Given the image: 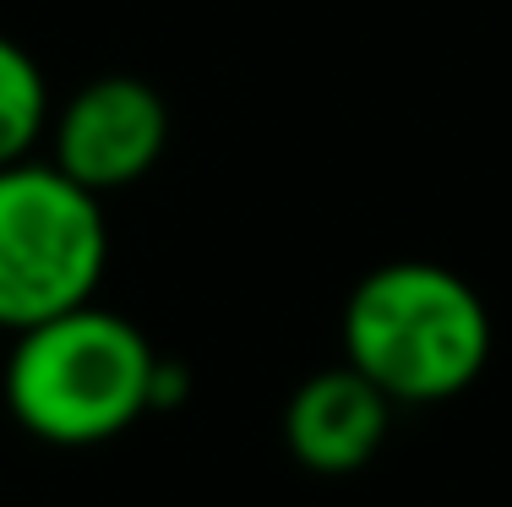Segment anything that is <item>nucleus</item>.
I'll use <instances>...</instances> for the list:
<instances>
[{
  "instance_id": "3",
  "label": "nucleus",
  "mask_w": 512,
  "mask_h": 507,
  "mask_svg": "<svg viewBox=\"0 0 512 507\" xmlns=\"http://www.w3.org/2000/svg\"><path fill=\"white\" fill-rule=\"evenodd\" d=\"M104 268L109 219L99 191L39 153L0 164V333L99 300Z\"/></svg>"
},
{
  "instance_id": "4",
  "label": "nucleus",
  "mask_w": 512,
  "mask_h": 507,
  "mask_svg": "<svg viewBox=\"0 0 512 507\" xmlns=\"http://www.w3.org/2000/svg\"><path fill=\"white\" fill-rule=\"evenodd\" d=\"M169 126L175 120L153 82L109 71L55 104L44 142H50V159L77 186L109 197V191H126L142 175H153V164L169 148Z\"/></svg>"
},
{
  "instance_id": "1",
  "label": "nucleus",
  "mask_w": 512,
  "mask_h": 507,
  "mask_svg": "<svg viewBox=\"0 0 512 507\" xmlns=\"http://www.w3.org/2000/svg\"><path fill=\"white\" fill-rule=\"evenodd\" d=\"M338 338L344 360L393 404H447L469 393L496 344L480 289L425 257H398L365 273L344 300Z\"/></svg>"
},
{
  "instance_id": "7",
  "label": "nucleus",
  "mask_w": 512,
  "mask_h": 507,
  "mask_svg": "<svg viewBox=\"0 0 512 507\" xmlns=\"http://www.w3.org/2000/svg\"><path fill=\"white\" fill-rule=\"evenodd\" d=\"M186 393H191V371L180 366V360H164V355H158V371H153V409L186 404Z\"/></svg>"
},
{
  "instance_id": "5",
  "label": "nucleus",
  "mask_w": 512,
  "mask_h": 507,
  "mask_svg": "<svg viewBox=\"0 0 512 507\" xmlns=\"http://www.w3.org/2000/svg\"><path fill=\"white\" fill-rule=\"evenodd\" d=\"M393 398L360 377L349 360L322 366L289 393L284 404V448L311 475H355L382 453L393 431Z\"/></svg>"
},
{
  "instance_id": "2",
  "label": "nucleus",
  "mask_w": 512,
  "mask_h": 507,
  "mask_svg": "<svg viewBox=\"0 0 512 507\" xmlns=\"http://www.w3.org/2000/svg\"><path fill=\"white\" fill-rule=\"evenodd\" d=\"M158 349L120 311L88 306L60 311L39 328L11 333L6 409L33 442L50 448H99L153 415Z\"/></svg>"
},
{
  "instance_id": "6",
  "label": "nucleus",
  "mask_w": 512,
  "mask_h": 507,
  "mask_svg": "<svg viewBox=\"0 0 512 507\" xmlns=\"http://www.w3.org/2000/svg\"><path fill=\"white\" fill-rule=\"evenodd\" d=\"M50 115H55L50 77L17 39L0 33V164L33 159L39 142L50 137Z\"/></svg>"
}]
</instances>
